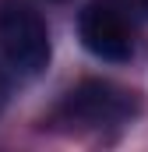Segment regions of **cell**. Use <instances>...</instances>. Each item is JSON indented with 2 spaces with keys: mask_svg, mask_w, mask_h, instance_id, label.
Returning <instances> with one entry per match:
<instances>
[{
  "mask_svg": "<svg viewBox=\"0 0 148 152\" xmlns=\"http://www.w3.org/2000/svg\"><path fill=\"white\" fill-rule=\"evenodd\" d=\"M0 50L21 75H39L49 64V28L42 14L28 4L4 0L0 4Z\"/></svg>",
  "mask_w": 148,
  "mask_h": 152,
  "instance_id": "obj_1",
  "label": "cell"
},
{
  "mask_svg": "<svg viewBox=\"0 0 148 152\" xmlns=\"http://www.w3.org/2000/svg\"><path fill=\"white\" fill-rule=\"evenodd\" d=\"M60 110H64L67 120L99 127V124H120V120H127L131 110H134V99H131V92H123L113 81L85 78L81 85H74L71 92L64 96Z\"/></svg>",
  "mask_w": 148,
  "mask_h": 152,
  "instance_id": "obj_2",
  "label": "cell"
},
{
  "mask_svg": "<svg viewBox=\"0 0 148 152\" xmlns=\"http://www.w3.org/2000/svg\"><path fill=\"white\" fill-rule=\"evenodd\" d=\"M78 36L85 42V50L99 60L123 64L134 57V39L127 21L120 18V11H113L110 4H88L78 18Z\"/></svg>",
  "mask_w": 148,
  "mask_h": 152,
  "instance_id": "obj_3",
  "label": "cell"
},
{
  "mask_svg": "<svg viewBox=\"0 0 148 152\" xmlns=\"http://www.w3.org/2000/svg\"><path fill=\"white\" fill-rule=\"evenodd\" d=\"M141 7H145V11H148V0H141Z\"/></svg>",
  "mask_w": 148,
  "mask_h": 152,
  "instance_id": "obj_4",
  "label": "cell"
},
{
  "mask_svg": "<svg viewBox=\"0 0 148 152\" xmlns=\"http://www.w3.org/2000/svg\"><path fill=\"white\" fill-rule=\"evenodd\" d=\"M57 4H60V0H57Z\"/></svg>",
  "mask_w": 148,
  "mask_h": 152,
  "instance_id": "obj_5",
  "label": "cell"
}]
</instances>
